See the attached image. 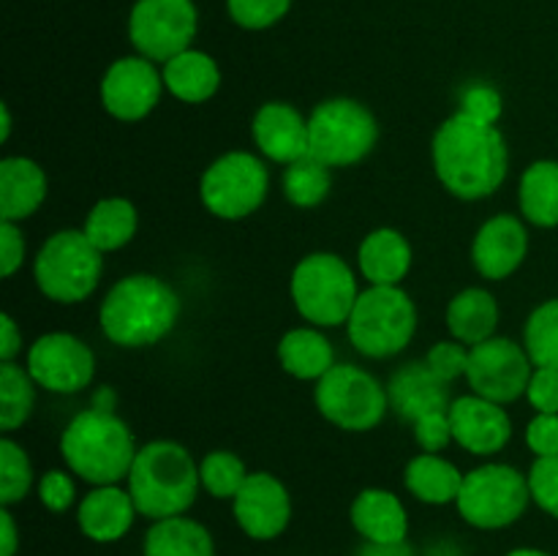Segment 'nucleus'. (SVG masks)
Here are the masks:
<instances>
[{
	"mask_svg": "<svg viewBox=\"0 0 558 556\" xmlns=\"http://www.w3.org/2000/svg\"><path fill=\"white\" fill-rule=\"evenodd\" d=\"M163 74L158 63L142 58V55H125L118 58L101 76L98 96L101 107L123 123L145 120L161 101Z\"/></svg>",
	"mask_w": 558,
	"mask_h": 556,
	"instance_id": "2eb2a0df",
	"label": "nucleus"
},
{
	"mask_svg": "<svg viewBox=\"0 0 558 556\" xmlns=\"http://www.w3.org/2000/svg\"><path fill=\"white\" fill-rule=\"evenodd\" d=\"M36 382L16 360L0 363V431L14 434L36 409Z\"/></svg>",
	"mask_w": 558,
	"mask_h": 556,
	"instance_id": "2f4dec72",
	"label": "nucleus"
},
{
	"mask_svg": "<svg viewBox=\"0 0 558 556\" xmlns=\"http://www.w3.org/2000/svg\"><path fill=\"white\" fill-rule=\"evenodd\" d=\"M532 374L534 363L526 347L507 336H494L472 347L463 379L469 382L474 396H483L496 403H512L526 396Z\"/></svg>",
	"mask_w": 558,
	"mask_h": 556,
	"instance_id": "ddd939ff",
	"label": "nucleus"
},
{
	"mask_svg": "<svg viewBox=\"0 0 558 556\" xmlns=\"http://www.w3.org/2000/svg\"><path fill=\"white\" fill-rule=\"evenodd\" d=\"M278 363L300 382H319L336 365V349L322 327H292L278 341Z\"/></svg>",
	"mask_w": 558,
	"mask_h": 556,
	"instance_id": "a878e982",
	"label": "nucleus"
},
{
	"mask_svg": "<svg viewBox=\"0 0 558 556\" xmlns=\"http://www.w3.org/2000/svg\"><path fill=\"white\" fill-rule=\"evenodd\" d=\"M140 452L129 423L112 409L93 407L74 414L60 434V458L71 474L90 485H118L129 480Z\"/></svg>",
	"mask_w": 558,
	"mask_h": 556,
	"instance_id": "7ed1b4c3",
	"label": "nucleus"
},
{
	"mask_svg": "<svg viewBox=\"0 0 558 556\" xmlns=\"http://www.w3.org/2000/svg\"><path fill=\"white\" fill-rule=\"evenodd\" d=\"M529 254V229L512 213H499L477 229L472 240V265L488 281H505Z\"/></svg>",
	"mask_w": 558,
	"mask_h": 556,
	"instance_id": "a211bd4d",
	"label": "nucleus"
},
{
	"mask_svg": "<svg viewBox=\"0 0 558 556\" xmlns=\"http://www.w3.org/2000/svg\"><path fill=\"white\" fill-rule=\"evenodd\" d=\"M142 556H216V540L210 529L194 518H161L147 529Z\"/></svg>",
	"mask_w": 558,
	"mask_h": 556,
	"instance_id": "cd10ccee",
	"label": "nucleus"
},
{
	"mask_svg": "<svg viewBox=\"0 0 558 556\" xmlns=\"http://www.w3.org/2000/svg\"><path fill=\"white\" fill-rule=\"evenodd\" d=\"M357 534L368 543H403L409 534V512L387 488H363L349 507Z\"/></svg>",
	"mask_w": 558,
	"mask_h": 556,
	"instance_id": "b1692460",
	"label": "nucleus"
},
{
	"mask_svg": "<svg viewBox=\"0 0 558 556\" xmlns=\"http://www.w3.org/2000/svg\"><path fill=\"white\" fill-rule=\"evenodd\" d=\"M251 136H254V145L259 147L262 156L283 164V167L311 156L308 118L294 104H262L251 120Z\"/></svg>",
	"mask_w": 558,
	"mask_h": 556,
	"instance_id": "6ab92c4d",
	"label": "nucleus"
},
{
	"mask_svg": "<svg viewBox=\"0 0 558 556\" xmlns=\"http://www.w3.org/2000/svg\"><path fill=\"white\" fill-rule=\"evenodd\" d=\"M412 245L407 234L392 227H379L363 238L357 249V267L368 287H401L412 270Z\"/></svg>",
	"mask_w": 558,
	"mask_h": 556,
	"instance_id": "4be33fe9",
	"label": "nucleus"
},
{
	"mask_svg": "<svg viewBox=\"0 0 558 556\" xmlns=\"http://www.w3.org/2000/svg\"><path fill=\"white\" fill-rule=\"evenodd\" d=\"M163 87L183 104H205L221 87V69L216 58L202 49H185L161 65Z\"/></svg>",
	"mask_w": 558,
	"mask_h": 556,
	"instance_id": "393cba45",
	"label": "nucleus"
},
{
	"mask_svg": "<svg viewBox=\"0 0 558 556\" xmlns=\"http://www.w3.org/2000/svg\"><path fill=\"white\" fill-rule=\"evenodd\" d=\"M25 251L20 223L0 221V273H3V278H11L25 265Z\"/></svg>",
	"mask_w": 558,
	"mask_h": 556,
	"instance_id": "c03bdc74",
	"label": "nucleus"
},
{
	"mask_svg": "<svg viewBox=\"0 0 558 556\" xmlns=\"http://www.w3.org/2000/svg\"><path fill=\"white\" fill-rule=\"evenodd\" d=\"M125 483L140 516L150 521L185 516L202 488L199 463L180 442H147L136 452Z\"/></svg>",
	"mask_w": 558,
	"mask_h": 556,
	"instance_id": "20e7f679",
	"label": "nucleus"
},
{
	"mask_svg": "<svg viewBox=\"0 0 558 556\" xmlns=\"http://www.w3.org/2000/svg\"><path fill=\"white\" fill-rule=\"evenodd\" d=\"M417 333V305L403 287H368L347 322L349 343L371 360L401 354Z\"/></svg>",
	"mask_w": 558,
	"mask_h": 556,
	"instance_id": "423d86ee",
	"label": "nucleus"
},
{
	"mask_svg": "<svg viewBox=\"0 0 558 556\" xmlns=\"http://www.w3.org/2000/svg\"><path fill=\"white\" fill-rule=\"evenodd\" d=\"M47 200V172L27 156H5L0 161V218L22 223L38 213Z\"/></svg>",
	"mask_w": 558,
	"mask_h": 556,
	"instance_id": "5701e85b",
	"label": "nucleus"
},
{
	"mask_svg": "<svg viewBox=\"0 0 558 556\" xmlns=\"http://www.w3.org/2000/svg\"><path fill=\"white\" fill-rule=\"evenodd\" d=\"M499 316V300L494 298V292L483 287H469L458 292L447 305V330L456 341L477 347L496 336Z\"/></svg>",
	"mask_w": 558,
	"mask_h": 556,
	"instance_id": "bb28decb",
	"label": "nucleus"
},
{
	"mask_svg": "<svg viewBox=\"0 0 558 556\" xmlns=\"http://www.w3.org/2000/svg\"><path fill=\"white\" fill-rule=\"evenodd\" d=\"M22 352V330L11 314L0 316V363H11Z\"/></svg>",
	"mask_w": 558,
	"mask_h": 556,
	"instance_id": "a18cd8bd",
	"label": "nucleus"
},
{
	"mask_svg": "<svg viewBox=\"0 0 558 556\" xmlns=\"http://www.w3.org/2000/svg\"><path fill=\"white\" fill-rule=\"evenodd\" d=\"M529 478L510 463H483L463 474L458 512L474 529L496 532L521 521L529 510Z\"/></svg>",
	"mask_w": 558,
	"mask_h": 556,
	"instance_id": "9d476101",
	"label": "nucleus"
},
{
	"mask_svg": "<svg viewBox=\"0 0 558 556\" xmlns=\"http://www.w3.org/2000/svg\"><path fill=\"white\" fill-rule=\"evenodd\" d=\"M450 423L458 445L480 458L496 456L512 439V418L505 403L488 401L474 392L452 398Z\"/></svg>",
	"mask_w": 558,
	"mask_h": 556,
	"instance_id": "f3484780",
	"label": "nucleus"
},
{
	"mask_svg": "<svg viewBox=\"0 0 558 556\" xmlns=\"http://www.w3.org/2000/svg\"><path fill=\"white\" fill-rule=\"evenodd\" d=\"M403 483L409 494L425 505H450L461 494L463 472L439 452H420L403 469Z\"/></svg>",
	"mask_w": 558,
	"mask_h": 556,
	"instance_id": "c85d7f7f",
	"label": "nucleus"
},
{
	"mask_svg": "<svg viewBox=\"0 0 558 556\" xmlns=\"http://www.w3.org/2000/svg\"><path fill=\"white\" fill-rule=\"evenodd\" d=\"M33 480H36V474H33L27 450L9 434H3V439H0V505H20L31 494Z\"/></svg>",
	"mask_w": 558,
	"mask_h": 556,
	"instance_id": "f704fd0d",
	"label": "nucleus"
},
{
	"mask_svg": "<svg viewBox=\"0 0 558 556\" xmlns=\"http://www.w3.org/2000/svg\"><path fill=\"white\" fill-rule=\"evenodd\" d=\"M311 156L330 169L360 164L379 142L376 114L357 98H327L308 114Z\"/></svg>",
	"mask_w": 558,
	"mask_h": 556,
	"instance_id": "6e6552de",
	"label": "nucleus"
},
{
	"mask_svg": "<svg viewBox=\"0 0 558 556\" xmlns=\"http://www.w3.org/2000/svg\"><path fill=\"white\" fill-rule=\"evenodd\" d=\"M526 401L537 414H558V368H534Z\"/></svg>",
	"mask_w": 558,
	"mask_h": 556,
	"instance_id": "79ce46f5",
	"label": "nucleus"
},
{
	"mask_svg": "<svg viewBox=\"0 0 558 556\" xmlns=\"http://www.w3.org/2000/svg\"><path fill=\"white\" fill-rule=\"evenodd\" d=\"M238 527L251 540H276L292 521V496L270 472H251L232 499Z\"/></svg>",
	"mask_w": 558,
	"mask_h": 556,
	"instance_id": "dca6fc26",
	"label": "nucleus"
},
{
	"mask_svg": "<svg viewBox=\"0 0 558 556\" xmlns=\"http://www.w3.org/2000/svg\"><path fill=\"white\" fill-rule=\"evenodd\" d=\"M526 478L534 505L548 512V516L558 518V456L537 458Z\"/></svg>",
	"mask_w": 558,
	"mask_h": 556,
	"instance_id": "58836bf2",
	"label": "nucleus"
},
{
	"mask_svg": "<svg viewBox=\"0 0 558 556\" xmlns=\"http://www.w3.org/2000/svg\"><path fill=\"white\" fill-rule=\"evenodd\" d=\"M270 191V172L256 153L229 150L202 172L199 200L221 221H243L259 210Z\"/></svg>",
	"mask_w": 558,
	"mask_h": 556,
	"instance_id": "9b49d317",
	"label": "nucleus"
},
{
	"mask_svg": "<svg viewBox=\"0 0 558 556\" xmlns=\"http://www.w3.org/2000/svg\"><path fill=\"white\" fill-rule=\"evenodd\" d=\"M332 189V174L327 164H322L319 158L305 156L300 161L289 164L283 169V194L292 202L294 207H308L322 205L327 200Z\"/></svg>",
	"mask_w": 558,
	"mask_h": 556,
	"instance_id": "473e14b6",
	"label": "nucleus"
},
{
	"mask_svg": "<svg viewBox=\"0 0 558 556\" xmlns=\"http://www.w3.org/2000/svg\"><path fill=\"white\" fill-rule=\"evenodd\" d=\"M178 319V292L150 273H131L114 281L98 309L101 333L123 349H145L163 341Z\"/></svg>",
	"mask_w": 558,
	"mask_h": 556,
	"instance_id": "f03ea898",
	"label": "nucleus"
},
{
	"mask_svg": "<svg viewBox=\"0 0 558 556\" xmlns=\"http://www.w3.org/2000/svg\"><path fill=\"white\" fill-rule=\"evenodd\" d=\"M523 347L534 368H558V298L545 300L529 314Z\"/></svg>",
	"mask_w": 558,
	"mask_h": 556,
	"instance_id": "72a5a7b5",
	"label": "nucleus"
},
{
	"mask_svg": "<svg viewBox=\"0 0 558 556\" xmlns=\"http://www.w3.org/2000/svg\"><path fill=\"white\" fill-rule=\"evenodd\" d=\"M104 273V254L82 229L49 234L33 259V278L44 298L60 305H76L96 292Z\"/></svg>",
	"mask_w": 558,
	"mask_h": 556,
	"instance_id": "0eeeda50",
	"label": "nucleus"
},
{
	"mask_svg": "<svg viewBox=\"0 0 558 556\" xmlns=\"http://www.w3.org/2000/svg\"><path fill=\"white\" fill-rule=\"evenodd\" d=\"M430 161L439 183L463 202L496 194L510 172V147L496 120L469 109L450 114L436 129Z\"/></svg>",
	"mask_w": 558,
	"mask_h": 556,
	"instance_id": "f257e3e1",
	"label": "nucleus"
},
{
	"mask_svg": "<svg viewBox=\"0 0 558 556\" xmlns=\"http://www.w3.org/2000/svg\"><path fill=\"white\" fill-rule=\"evenodd\" d=\"M354 556H414V551L407 540L403 543H368V540H363Z\"/></svg>",
	"mask_w": 558,
	"mask_h": 556,
	"instance_id": "de8ad7c7",
	"label": "nucleus"
},
{
	"mask_svg": "<svg viewBox=\"0 0 558 556\" xmlns=\"http://www.w3.org/2000/svg\"><path fill=\"white\" fill-rule=\"evenodd\" d=\"M136 227H140V213H136L134 202L125 196H107V200H98L87 213L82 232L101 254H109V251H120L123 245H129L134 240Z\"/></svg>",
	"mask_w": 558,
	"mask_h": 556,
	"instance_id": "c756f323",
	"label": "nucleus"
},
{
	"mask_svg": "<svg viewBox=\"0 0 558 556\" xmlns=\"http://www.w3.org/2000/svg\"><path fill=\"white\" fill-rule=\"evenodd\" d=\"M322 418L341 431H374L390 412V392L371 371L352 363H336L314 390Z\"/></svg>",
	"mask_w": 558,
	"mask_h": 556,
	"instance_id": "1a4fd4ad",
	"label": "nucleus"
},
{
	"mask_svg": "<svg viewBox=\"0 0 558 556\" xmlns=\"http://www.w3.org/2000/svg\"><path fill=\"white\" fill-rule=\"evenodd\" d=\"M294 0H227V14L243 31H267L289 14Z\"/></svg>",
	"mask_w": 558,
	"mask_h": 556,
	"instance_id": "e433bc0d",
	"label": "nucleus"
},
{
	"mask_svg": "<svg viewBox=\"0 0 558 556\" xmlns=\"http://www.w3.org/2000/svg\"><path fill=\"white\" fill-rule=\"evenodd\" d=\"M248 469H245L243 458L234 456L232 450H210L199 461V478L202 488L216 499L232 501L243 483L248 480Z\"/></svg>",
	"mask_w": 558,
	"mask_h": 556,
	"instance_id": "c9c22d12",
	"label": "nucleus"
},
{
	"mask_svg": "<svg viewBox=\"0 0 558 556\" xmlns=\"http://www.w3.org/2000/svg\"><path fill=\"white\" fill-rule=\"evenodd\" d=\"M387 392H390V409L407 423H414L430 412H447L452 403L450 385L441 382L425 360L396 368L387 382Z\"/></svg>",
	"mask_w": 558,
	"mask_h": 556,
	"instance_id": "412c9836",
	"label": "nucleus"
},
{
	"mask_svg": "<svg viewBox=\"0 0 558 556\" xmlns=\"http://www.w3.org/2000/svg\"><path fill=\"white\" fill-rule=\"evenodd\" d=\"M199 31V9L194 0H136L129 14V38L136 55L167 63L185 52Z\"/></svg>",
	"mask_w": 558,
	"mask_h": 556,
	"instance_id": "f8f14e48",
	"label": "nucleus"
},
{
	"mask_svg": "<svg viewBox=\"0 0 558 556\" xmlns=\"http://www.w3.org/2000/svg\"><path fill=\"white\" fill-rule=\"evenodd\" d=\"M25 368L38 387L58 396H74L90 387L96 376V354L71 333H44L27 347Z\"/></svg>",
	"mask_w": 558,
	"mask_h": 556,
	"instance_id": "4468645a",
	"label": "nucleus"
},
{
	"mask_svg": "<svg viewBox=\"0 0 558 556\" xmlns=\"http://www.w3.org/2000/svg\"><path fill=\"white\" fill-rule=\"evenodd\" d=\"M412 436L420 445L423 452H441L450 442H456L452 436V423H450V409L447 412H430L423 414L420 420L412 423Z\"/></svg>",
	"mask_w": 558,
	"mask_h": 556,
	"instance_id": "ea45409f",
	"label": "nucleus"
},
{
	"mask_svg": "<svg viewBox=\"0 0 558 556\" xmlns=\"http://www.w3.org/2000/svg\"><path fill=\"white\" fill-rule=\"evenodd\" d=\"M526 445L537 458L558 456V414H534L526 425Z\"/></svg>",
	"mask_w": 558,
	"mask_h": 556,
	"instance_id": "37998d69",
	"label": "nucleus"
},
{
	"mask_svg": "<svg viewBox=\"0 0 558 556\" xmlns=\"http://www.w3.org/2000/svg\"><path fill=\"white\" fill-rule=\"evenodd\" d=\"M20 548V532L11 507H0V556H14Z\"/></svg>",
	"mask_w": 558,
	"mask_h": 556,
	"instance_id": "49530a36",
	"label": "nucleus"
},
{
	"mask_svg": "<svg viewBox=\"0 0 558 556\" xmlns=\"http://www.w3.org/2000/svg\"><path fill=\"white\" fill-rule=\"evenodd\" d=\"M0 114H3V125H0V142H9L11 129H14V120H11L9 104H0Z\"/></svg>",
	"mask_w": 558,
	"mask_h": 556,
	"instance_id": "09e8293b",
	"label": "nucleus"
},
{
	"mask_svg": "<svg viewBox=\"0 0 558 556\" xmlns=\"http://www.w3.org/2000/svg\"><path fill=\"white\" fill-rule=\"evenodd\" d=\"M38 499L47 510L65 512L76 501V485L69 472L63 469H49L41 480H38Z\"/></svg>",
	"mask_w": 558,
	"mask_h": 556,
	"instance_id": "a19ab883",
	"label": "nucleus"
},
{
	"mask_svg": "<svg viewBox=\"0 0 558 556\" xmlns=\"http://www.w3.org/2000/svg\"><path fill=\"white\" fill-rule=\"evenodd\" d=\"M140 516L129 488L120 485H93L85 499L76 507L80 532L93 543H118L134 527Z\"/></svg>",
	"mask_w": 558,
	"mask_h": 556,
	"instance_id": "aec40b11",
	"label": "nucleus"
},
{
	"mask_svg": "<svg viewBox=\"0 0 558 556\" xmlns=\"http://www.w3.org/2000/svg\"><path fill=\"white\" fill-rule=\"evenodd\" d=\"M518 205H521L523 218L534 227H558V161L539 158L523 169Z\"/></svg>",
	"mask_w": 558,
	"mask_h": 556,
	"instance_id": "7c9ffc66",
	"label": "nucleus"
},
{
	"mask_svg": "<svg viewBox=\"0 0 558 556\" xmlns=\"http://www.w3.org/2000/svg\"><path fill=\"white\" fill-rule=\"evenodd\" d=\"M507 556H550V554H545V551H539V548H515V551H510Z\"/></svg>",
	"mask_w": 558,
	"mask_h": 556,
	"instance_id": "8fccbe9b",
	"label": "nucleus"
},
{
	"mask_svg": "<svg viewBox=\"0 0 558 556\" xmlns=\"http://www.w3.org/2000/svg\"><path fill=\"white\" fill-rule=\"evenodd\" d=\"M289 294L298 314L314 327L347 325L360 298L357 276L343 256L316 251L294 265Z\"/></svg>",
	"mask_w": 558,
	"mask_h": 556,
	"instance_id": "39448f33",
	"label": "nucleus"
},
{
	"mask_svg": "<svg viewBox=\"0 0 558 556\" xmlns=\"http://www.w3.org/2000/svg\"><path fill=\"white\" fill-rule=\"evenodd\" d=\"M469 352H472V347L456 341V338H447V341L434 343V347L428 349V354H425V363H428V368L434 371L441 382L452 385L456 379L466 376Z\"/></svg>",
	"mask_w": 558,
	"mask_h": 556,
	"instance_id": "4c0bfd02",
	"label": "nucleus"
}]
</instances>
